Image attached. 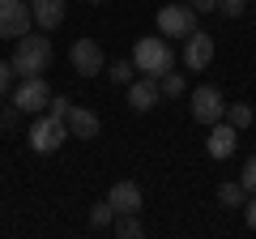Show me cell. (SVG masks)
<instances>
[{
  "label": "cell",
  "mask_w": 256,
  "mask_h": 239,
  "mask_svg": "<svg viewBox=\"0 0 256 239\" xmlns=\"http://www.w3.org/2000/svg\"><path fill=\"white\" fill-rule=\"evenodd\" d=\"M86 4H107V0H86Z\"/></svg>",
  "instance_id": "f1b7e54d"
},
{
  "label": "cell",
  "mask_w": 256,
  "mask_h": 239,
  "mask_svg": "<svg viewBox=\"0 0 256 239\" xmlns=\"http://www.w3.org/2000/svg\"><path fill=\"white\" fill-rule=\"evenodd\" d=\"M13 77H18V73H13V64H9V60H0V98L13 94Z\"/></svg>",
  "instance_id": "7402d4cb"
},
{
  "label": "cell",
  "mask_w": 256,
  "mask_h": 239,
  "mask_svg": "<svg viewBox=\"0 0 256 239\" xmlns=\"http://www.w3.org/2000/svg\"><path fill=\"white\" fill-rule=\"evenodd\" d=\"M47 102H52L47 77H22V86L13 90V107H18L22 116H38V111H47Z\"/></svg>",
  "instance_id": "277c9868"
},
{
  "label": "cell",
  "mask_w": 256,
  "mask_h": 239,
  "mask_svg": "<svg viewBox=\"0 0 256 239\" xmlns=\"http://www.w3.org/2000/svg\"><path fill=\"white\" fill-rule=\"evenodd\" d=\"M102 73H107L111 82H120V86H128V82H132V68H128V60H116V64H107Z\"/></svg>",
  "instance_id": "ffe728a7"
},
{
  "label": "cell",
  "mask_w": 256,
  "mask_h": 239,
  "mask_svg": "<svg viewBox=\"0 0 256 239\" xmlns=\"http://www.w3.org/2000/svg\"><path fill=\"white\" fill-rule=\"evenodd\" d=\"M244 9H248V0H218L222 18H244Z\"/></svg>",
  "instance_id": "44dd1931"
},
{
  "label": "cell",
  "mask_w": 256,
  "mask_h": 239,
  "mask_svg": "<svg viewBox=\"0 0 256 239\" xmlns=\"http://www.w3.org/2000/svg\"><path fill=\"white\" fill-rule=\"evenodd\" d=\"M226 120L230 124H235V128H252V107H248V102H226Z\"/></svg>",
  "instance_id": "e0dca14e"
},
{
  "label": "cell",
  "mask_w": 256,
  "mask_h": 239,
  "mask_svg": "<svg viewBox=\"0 0 256 239\" xmlns=\"http://www.w3.org/2000/svg\"><path fill=\"white\" fill-rule=\"evenodd\" d=\"M68 60H73V68H77L82 77H94V73L107 68V56H102V47L94 43V38H77L73 52H68Z\"/></svg>",
  "instance_id": "52a82bcc"
},
{
  "label": "cell",
  "mask_w": 256,
  "mask_h": 239,
  "mask_svg": "<svg viewBox=\"0 0 256 239\" xmlns=\"http://www.w3.org/2000/svg\"><path fill=\"white\" fill-rule=\"evenodd\" d=\"M244 222H248V226L256 230V192H252V196L244 201Z\"/></svg>",
  "instance_id": "d4e9b609"
},
{
  "label": "cell",
  "mask_w": 256,
  "mask_h": 239,
  "mask_svg": "<svg viewBox=\"0 0 256 239\" xmlns=\"http://www.w3.org/2000/svg\"><path fill=\"white\" fill-rule=\"evenodd\" d=\"M68 137V124H64L60 116H38L34 124H30V132H26V141H30V150L34 154H52V150H60V141Z\"/></svg>",
  "instance_id": "3957f363"
},
{
  "label": "cell",
  "mask_w": 256,
  "mask_h": 239,
  "mask_svg": "<svg viewBox=\"0 0 256 239\" xmlns=\"http://www.w3.org/2000/svg\"><path fill=\"white\" fill-rule=\"evenodd\" d=\"M18 116H22L18 107H9V111H0V124H4V128H18Z\"/></svg>",
  "instance_id": "484cf974"
},
{
  "label": "cell",
  "mask_w": 256,
  "mask_h": 239,
  "mask_svg": "<svg viewBox=\"0 0 256 239\" xmlns=\"http://www.w3.org/2000/svg\"><path fill=\"white\" fill-rule=\"evenodd\" d=\"M218 201H222V205H230V210H244L248 192H244V184H222V188H218Z\"/></svg>",
  "instance_id": "ac0fdd59"
},
{
  "label": "cell",
  "mask_w": 256,
  "mask_h": 239,
  "mask_svg": "<svg viewBox=\"0 0 256 239\" xmlns=\"http://www.w3.org/2000/svg\"><path fill=\"white\" fill-rule=\"evenodd\" d=\"M64 124H68V137H82V141H94L98 137V116H94L90 107H68V116H64Z\"/></svg>",
  "instance_id": "7c38bea8"
},
{
  "label": "cell",
  "mask_w": 256,
  "mask_h": 239,
  "mask_svg": "<svg viewBox=\"0 0 256 239\" xmlns=\"http://www.w3.org/2000/svg\"><path fill=\"white\" fill-rule=\"evenodd\" d=\"M9 4H13V0H0V13H4V9H9Z\"/></svg>",
  "instance_id": "83f0119b"
},
{
  "label": "cell",
  "mask_w": 256,
  "mask_h": 239,
  "mask_svg": "<svg viewBox=\"0 0 256 239\" xmlns=\"http://www.w3.org/2000/svg\"><path fill=\"white\" fill-rule=\"evenodd\" d=\"M210 60H214V38L201 34V30H192L184 38V64L188 68H210Z\"/></svg>",
  "instance_id": "30bf717a"
},
{
  "label": "cell",
  "mask_w": 256,
  "mask_h": 239,
  "mask_svg": "<svg viewBox=\"0 0 256 239\" xmlns=\"http://www.w3.org/2000/svg\"><path fill=\"white\" fill-rule=\"evenodd\" d=\"M192 9H196V13H214V9H218V0H192Z\"/></svg>",
  "instance_id": "4316f807"
},
{
  "label": "cell",
  "mask_w": 256,
  "mask_h": 239,
  "mask_svg": "<svg viewBox=\"0 0 256 239\" xmlns=\"http://www.w3.org/2000/svg\"><path fill=\"white\" fill-rule=\"evenodd\" d=\"M158 98H162V90H158V82H154V77H146V73H141L137 82H128V107H132V111H150Z\"/></svg>",
  "instance_id": "4fadbf2b"
},
{
  "label": "cell",
  "mask_w": 256,
  "mask_h": 239,
  "mask_svg": "<svg viewBox=\"0 0 256 239\" xmlns=\"http://www.w3.org/2000/svg\"><path fill=\"white\" fill-rule=\"evenodd\" d=\"M30 18H34V26L56 30L64 22V0H30Z\"/></svg>",
  "instance_id": "5bb4252c"
},
{
  "label": "cell",
  "mask_w": 256,
  "mask_h": 239,
  "mask_svg": "<svg viewBox=\"0 0 256 239\" xmlns=\"http://www.w3.org/2000/svg\"><path fill=\"white\" fill-rule=\"evenodd\" d=\"M111 226H116L120 239H141V235H146V226H141L137 214H116V222H111Z\"/></svg>",
  "instance_id": "9a60e30c"
},
{
  "label": "cell",
  "mask_w": 256,
  "mask_h": 239,
  "mask_svg": "<svg viewBox=\"0 0 256 239\" xmlns=\"http://www.w3.org/2000/svg\"><path fill=\"white\" fill-rule=\"evenodd\" d=\"M239 146V128L230 124L226 116L218 120V124H210V137H205V150H210V158H230Z\"/></svg>",
  "instance_id": "ba28073f"
},
{
  "label": "cell",
  "mask_w": 256,
  "mask_h": 239,
  "mask_svg": "<svg viewBox=\"0 0 256 239\" xmlns=\"http://www.w3.org/2000/svg\"><path fill=\"white\" fill-rule=\"evenodd\" d=\"M9 64H13L18 77H43L52 68V38L47 34H22Z\"/></svg>",
  "instance_id": "6da1fadb"
},
{
  "label": "cell",
  "mask_w": 256,
  "mask_h": 239,
  "mask_svg": "<svg viewBox=\"0 0 256 239\" xmlns=\"http://www.w3.org/2000/svg\"><path fill=\"white\" fill-rule=\"evenodd\" d=\"M30 26H34V18H30L26 0H13L9 9L0 13V38H22V34H30Z\"/></svg>",
  "instance_id": "9c48e42d"
},
{
  "label": "cell",
  "mask_w": 256,
  "mask_h": 239,
  "mask_svg": "<svg viewBox=\"0 0 256 239\" xmlns=\"http://www.w3.org/2000/svg\"><path fill=\"white\" fill-rule=\"evenodd\" d=\"M239 184H244V192H248V196L256 192V158H248V166H244V175H239Z\"/></svg>",
  "instance_id": "603a6c76"
},
{
  "label": "cell",
  "mask_w": 256,
  "mask_h": 239,
  "mask_svg": "<svg viewBox=\"0 0 256 239\" xmlns=\"http://www.w3.org/2000/svg\"><path fill=\"white\" fill-rule=\"evenodd\" d=\"M107 201L116 205V214H141V205H146V196H141V188L132 184V180H120V184H111Z\"/></svg>",
  "instance_id": "8fae6325"
},
{
  "label": "cell",
  "mask_w": 256,
  "mask_h": 239,
  "mask_svg": "<svg viewBox=\"0 0 256 239\" xmlns=\"http://www.w3.org/2000/svg\"><path fill=\"white\" fill-rule=\"evenodd\" d=\"M226 116V98H222L218 86H196L192 90V120L196 124H218Z\"/></svg>",
  "instance_id": "8992f818"
},
{
  "label": "cell",
  "mask_w": 256,
  "mask_h": 239,
  "mask_svg": "<svg viewBox=\"0 0 256 239\" xmlns=\"http://www.w3.org/2000/svg\"><path fill=\"white\" fill-rule=\"evenodd\" d=\"M111 222H116V205H111V201H98V205L90 210V226L102 230V226H111Z\"/></svg>",
  "instance_id": "d6986e66"
},
{
  "label": "cell",
  "mask_w": 256,
  "mask_h": 239,
  "mask_svg": "<svg viewBox=\"0 0 256 239\" xmlns=\"http://www.w3.org/2000/svg\"><path fill=\"white\" fill-rule=\"evenodd\" d=\"M171 64H175V56H171V47H166V38H158V34H150V38H137V47H132V68H141L146 77H162V73H171Z\"/></svg>",
  "instance_id": "7a4b0ae2"
},
{
  "label": "cell",
  "mask_w": 256,
  "mask_h": 239,
  "mask_svg": "<svg viewBox=\"0 0 256 239\" xmlns=\"http://www.w3.org/2000/svg\"><path fill=\"white\" fill-rule=\"evenodd\" d=\"M196 30V9L192 4H162L158 9V34L162 38H188Z\"/></svg>",
  "instance_id": "5b68a950"
},
{
  "label": "cell",
  "mask_w": 256,
  "mask_h": 239,
  "mask_svg": "<svg viewBox=\"0 0 256 239\" xmlns=\"http://www.w3.org/2000/svg\"><path fill=\"white\" fill-rule=\"evenodd\" d=\"M68 107H73V102H68V98H64V94H60V98H56V94H52V102H47V111H52V116H68Z\"/></svg>",
  "instance_id": "cb8c5ba5"
},
{
  "label": "cell",
  "mask_w": 256,
  "mask_h": 239,
  "mask_svg": "<svg viewBox=\"0 0 256 239\" xmlns=\"http://www.w3.org/2000/svg\"><path fill=\"white\" fill-rule=\"evenodd\" d=\"M158 90H162L166 98H180V94H188V82H184V73H175V68H171V73L158 77Z\"/></svg>",
  "instance_id": "2e32d148"
}]
</instances>
